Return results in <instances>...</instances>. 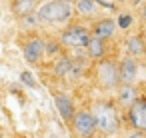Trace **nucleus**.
<instances>
[{
	"label": "nucleus",
	"mask_w": 146,
	"mask_h": 138,
	"mask_svg": "<svg viewBox=\"0 0 146 138\" xmlns=\"http://www.w3.org/2000/svg\"><path fill=\"white\" fill-rule=\"evenodd\" d=\"M144 40H146V32H144Z\"/></svg>",
	"instance_id": "4be33fe9"
},
{
	"label": "nucleus",
	"mask_w": 146,
	"mask_h": 138,
	"mask_svg": "<svg viewBox=\"0 0 146 138\" xmlns=\"http://www.w3.org/2000/svg\"><path fill=\"white\" fill-rule=\"evenodd\" d=\"M70 68H72L70 58L60 56V58L56 60V64H54V74H56V76H66V74H70Z\"/></svg>",
	"instance_id": "dca6fc26"
},
{
	"label": "nucleus",
	"mask_w": 146,
	"mask_h": 138,
	"mask_svg": "<svg viewBox=\"0 0 146 138\" xmlns=\"http://www.w3.org/2000/svg\"><path fill=\"white\" fill-rule=\"evenodd\" d=\"M126 48H128L130 56H134V58L144 56V54H146V40H144V36H138V34L130 36V38L126 40Z\"/></svg>",
	"instance_id": "9b49d317"
},
{
	"label": "nucleus",
	"mask_w": 146,
	"mask_h": 138,
	"mask_svg": "<svg viewBox=\"0 0 146 138\" xmlns=\"http://www.w3.org/2000/svg\"><path fill=\"white\" fill-rule=\"evenodd\" d=\"M54 104H56V110H58V114L62 116V120L68 122V124H72L74 114H76L72 100H70L66 94H54Z\"/></svg>",
	"instance_id": "6e6552de"
},
{
	"label": "nucleus",
	"mask_w": 146,
	"mask_h": 138,
	"mask_svg": "<svg viewBox=\"0 0 146 138\" xmlns=\"http://www.w3.org/2000/svg\"><path fill=\"white\" fill-rule=\"evenodd\" d=\"M98 138H102V136H98Z\"/></svg>",
	"instance_id": "5701e85b"
},
{
	"label": "nucleus",
	"mask_w": 146,
	"mask_h": 138,
	"mask_svg": "<svg viewBox=\"0 0 146 138\" xmlns=\"http://www.w3.org/2000/svg\"><path fill=\"white\" fill-rule=\"evenodd\" d=\"M96 78H98V84L102 88L112 90L120 84V68L112 60H102L96 68Z\"/></svg>",
	"instance_id": "7ed1b4c3"
},
{
	"label": "nucleus",
	"mask_w": 146,
	"mask_h": 138,
	"mask_svg": "<svg viewBox=\"0 0 146 138\" xmlns=\"http://www.w3.org/2000/svg\"><path fill=\"white\" fill-rule=\"evenodd\" d=\"M74 8H76L78 14H82V16H92V14H96L98 4H96V0H76V2H74Z\"/></svg>",
	"instance_id": "2eb2a0df"
},
{
	"label": "nucleus",
	"mask_w": 146,
	"mask_h": 138,
	"mask_svg": "<svg viewBox=\"0 0 146 138\" xmlns=\"http://www.w3.org/2000/svg\"><path fill=\"white\" fill-rule=\"evenodd\" d=\"M36 6H38L36 0H14L12 2V12L16 16H32Z\"/></svg>",
	"instance_id": "ddd939ff"
},
{
	"label": "nucleus",
	"mask_w": 146,
	"mask_h": 138,
	"mask_svg": "<svg viewBox=\"0 0 146 138\" xmlns=\"http://www.w3.org/2000/svg\"><path fill=\"white\" fill-rule=\"evenodd\" d=\"M116 26H118L116 20H112V18H104V20H100V22L94 26V36H98V38H102V40H108V38L114 36Z\"/></svg>",
	"instance_id": "9d476101"
},
{
	"label": "nucleus",
	"mask_w": 146,
	"mask_h": 138,
	"mask_svg": "<svg viewBox=\"0 0 146 138\" xmlns=\"http://www.w3.org/2000/svg\"><path fill=\"white\" fill-rule=\"evenodd\" d=\"M128 138H144V132H140V130H136V132H132Z\"/></svg>",
	"instance_id": "6ab92c4d"
},
{
	"label": "nucleus",
	"mask_w": 146,
	"mask_h": 138,
	"mask_svg": "<svg viewBox=\"0 0 146 138\" xmlns=\"http://www.w3.org/2000/svg\"><path fill=\"white\" fill-rule=\"evenodd\" d=\"M128 122L136 130H140V132L146 134V98L138 96L134 100V104L128 108Z\"/></svg>",
	"instance_id": "423d86ee"
},
{
	"label": "nucleus",
	"mask_w": 146,
	"mask_h": 138,
	"mask_svg": "<svg viewBox=\"0 0 146 138\" xmlns=\"http://www.w3.org/2000/svg\"><path fill=\"white\" fill-rule=\"evenodd\" d=\"M116 22H118V26H120V28H130V26H132V16H130V14H126V12H122V14L118 16V20H116Z\"/></svg>",
	"instance_id": "f3484780"
},
{
	"label": "nucleus",
	"mask_w": 146,
	"mask_h": 138,
	"mask_svg": "<svg viewBox=\"0 0 146 138\" xmlns=\"http://www.w3.org/2000/svg\"><path fill=\"white\" fill-rule=\"evenodd\" d=\"M86 48H88V56H90V58H96V60H102L104 54H106L104 40L98 38V36H94V34H92V38H90V42H88Z\"/></svg>",
	"instance_id": "4468645a"
},
{
	"label": "nucleus",
	"mask_w": 146,
	"mask_h": 138,
	"mask_svg": "<svg viewBox=\"0 0 146 138\" xmlns=\"http://www.w3.org/2000/svg\"><path fill=\"white\" fill-rule=\"evenodd\" d=\"M72 128L78 136L82 138H92L94 132H96V118L92 112H86V110H80L74 114V120H72Z\"/></svg>",
	"instance_id": "39448f33"
},
{
	"label": "nucleus",
	"mask_w": 146,
	"mask_h": 138,
	"mask_svg": "<svg viewBox=\"0 0 146 138\" xmlns=\"http://www.w3.org/2000/svg\"><path fill=\"white\" fill-rule=\"evenodd\" d=\"M62 2H70V0H62Z\"/></svg>",
	"instance_id": "412c9836"
},
{
	"label": "nucleus",
	"mask_w": 146,
	"mask_h": 138,
	"mask_svg": "<svg viewBox=\"0 0 146 138\" xmlns=\"http://www.w3.org/2000/svg\"><path fill=\"white\" fill-rule=\"evenodd\" d=\"M136 98H138V92H136V88L132 84H122L120 86V90H118V104L120 106H128L130 108Z\"/></svg>",
	"instance_id": "f8f14e48"
},
{
	"label": "nucleus",
	"mask_w": 146,
	"mask_h": 138,
	"mask_svg": "<svg viewBox=\"0 0 146 138\" xmlns=\"http://www.w3.org/2000/svg\"><path fill=\"white\" fill-rule=\"evenodd\" d=\"M90 32L84 28V26H78V24H70L62 34H60V42L64 46H70V48H82V46H88L90 42Z\"/></svg>",
	"instance_id": "20e7f679"
},
{
	"label": "nucleus",
	"mask_w": 146,
	"mask_h": 138,
	"mask_svg": "<svg viewBox=\"0 0 146 138\" xmlns=\"http://www.w3.org/2000/svg\"><path fill=\"white\" fill-rule=\"evenodd\" d=\"M118 68H120V84H132L134 78L138 76V64L134 56H126Z\"/></svg>",
	"instance_id": "1a4fd4ad"
},
{
	"label": "nucleus",
	"mask_w": 146,
	"mask_h": 138,
	"mask_svg": "<svg viewBox=\"0 0 146 138\" xmlns=\"http://www.w3.org/2000/svg\"><path fill=\"white\" fill-rule=\"evenodd\" d=\"M22 52H24V58H26V62H30V64H36V62L42 58V54L46 52V44H44V40H42V38L34 36V38H30V40L24 44Z\"/></svg>",
	"instance_id": "0eeeda50"
},
{
	"label": "nucleus",
	"mask_w": 146,
	"mask_h": 138,
	"mask_svg": "<svg viewBox=\"0 0 146 138\" xmlns=\"http://www.w3.org/2000/svg\"><path fill=\"white\" fill-rule=\"evenodd\" d=\"M20 78H22V82H24V84H28V86H36L34 78H32L28 72H22V74H20Z\"/></svg>",
	"instance_id": "a211bd4d"
},
{
	"label": "nucleus",
	"mask_w": 146,
	"mask_h": 138,
	"mask_svg": "<svg viewBox=\"0 0 146 138\" xmlns=\"http://www.w3.org/2000/svg\"><path fill=\"white\" fill-rule=\"evenodd\" d=\"M36 18H38V22H48V24L66 22V20L72 18V4L70 2H62V0L44 2L36 10Z\"/></svg>",
	"instance_id": "f257e3e1"
},
{
	"label": "nucleus",
	"mask_w": 146,
	"mask_h": 138,
	"mask_svg": "<svg viewBox=\"0 0 146 138\" xmlns=\"http://www.w3.org/2000/svg\"><path fill=\"white\" fill-rule=\"evenodd\" d=\"M142 14H144V16H146V8H144V12H142Z\"/></svg>",
	"instance_id": "aec40b11"
},
{
	"label": "nucleus",
	"mask_w": 146,
	"mask_h": 138,
	"mask_svg": "<svg viewBox=\"0 0 146 138\" xmlns=\"http://www.w3.org/2000/svg\"><path fill=\"white\" fill-rule=\"evenodd\" d=\"M92 114H94V118H96V126H98L100 132H104V134H114V132L118 130L120 118H118L116 108H114L112 102H106V100L96 102Z\"/></svg>",
	"instance_id": "f03ea898"
}]
</instances>
